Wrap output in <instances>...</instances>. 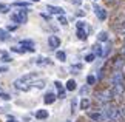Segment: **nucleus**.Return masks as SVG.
Returning a JSON list of instances; mask_svg holds the SVG:
<instances>
[{
  "label": "nucleus",
  "mask_w": 125,
  "mask_h": 122,
  "mask_svg": "<svg viewBox=\"0 0 125 122\" xmlns=\"http://www.w3.org/2000/svg\"><path fill=\"white\" fill-rule=\"evenodd\" d=\"M88 93H90V85H83L82 88L79 90V94L82 96V97H85L86 94H88Z\"/></svg>",
  "instance_id": "23"
},
{
  "label": "nucleus",
  "mask_w": 125,
  "mask_h": 122,
  "mask_svg": "<svg viewBox=\"0 0 125 122\" xmlns=\"http://www.w3.org/2000/svg\"><path fill=\"white\" fill-rule=\"evenodd\" d=\"M97 40L99 42H108V33L107 31H100L97 34Z\"/></svg>",
  "instance_id": "20"
},
{
  "label": "nucleus",
  "mask_w": 125,
  "mask_h": 122,
  "mask_svg": "<svg viewBox=\"0 0 125 122\" xmlns=\"http://www.w3.org/2000/svg\"><path fill=\"white\" fill-rule=\"evenodd\" d=\"M36 118L37 119H48L50 118V113L46 110H37L36 111Z\"/></svg>",
  "instance_id": "19"
},
{
  "label": "nucleus",
  "mask_w": 125,
  "mask_h": 122,
  "mask_svg": "<svg viewBox=\"0 0 125 122\" xmlns=\"http://www.w3.org/2000/svg\"><path fill=\"white\" fill-rule=\"evenodd\" d=\"M76 14H77V17H85V14H86V12H85V11H82V9H79V11L76 12Z\"/></svg>",
  "instance_id": "39"
},
{
  "label": "nucleus",
  "mask_w": 125,
  "mask_h": 122,
  "mask_svg": "<svg viewBox=\"0 0 125 122\" xmlns=\"http://www.w3.org/2000/svg\"><path fill=\"white\" fill-rule=\"evenodd\" d=\"M76 110H77V99L73 97L71 99V113H76Z\"/></svg>",
  "instance_id": "28"
},
{
  "label": "nucleus",
  "mask_w": 125,
  "mask_h": 122,
  "mask_svg": "<svg viewBox=\"0 0 125 122\" xmlns=\"http://www.w3.org/2000/svg\"><path fill=\"white\" fill-rule=\"evenodd\" d=\"M28 2H34V3H37V2H39V0H28Z\"/></svg>",
  "instance_id": "44"
},
{
  "label": "nucleus",
  "mask_w": 125,
  "mask_h": 122,
  "mask_svg": "<svg viewBox=\"0 0 125 122\" xmlns=\"http://www.w3.org/2000/svg\"><path fill=\"white\" fill-rule=\"evenodd\" d=\"M93 54L96 57H102V59H104V48L100 46L99 43H96V45L93 46Z\"/></svg>",
  "instance_id": "16"
},
{
  "label": "nucleus",
  "mask_w": 125,
  "mask_h": 122,
  "mask_svg": "<svg viewBox=\"0 0 125 122\" xmlns=\"http://www.w3.org/2000/svg\"><path fill=\"white\" fill-rule=\"evenodd\" d=\"M11 51H12V53H19V54H23V53H25L20 46H19V48H17V46H12V48H11Z\"/></svg>",
  "instance_id": "36"
},
{
  "label": "nucleus",
  "mask_w": 125,
  "mask_h": 122,
  "mask_svg": "<svg viewBox=\"0 0 125 122\" xmlns=\"http://www.w3.org/2000/svg\"><path fill=\"white\" fill-rule=\"evenodd\" d=\"M110 82H111V85H116V84H124L125 82V74L122 71H113L111 74V79H110Z\"/></svg>",
  "instance_id": "8"
},
{
  "label": "nucleus",
  "mask_w": 125,
  "mask_h": 122,
  "mask_svg": "<svg viewBox=\"0 0 125 122\" xmlns=\"http://www.w3.org/2000/svg\"><path fill=\"white\" fill-rule=\"evenodd\" d=\"M32 87H36V88H45V80H36V82H32L31 84Z\"/></svg>",
  "instance_id": "25"
},
{
  "label": "nucleus",
  "mask_w": 125,
  "mask_h": 122,
  "mask_svg": "<svg viewBox=\"0 0 125 122\" xmlns=\"http://www.w3.org/2000/svg\"><path fill=\"white\" fill-rule=\"evenodd\" d=\"M90 31H91V26L90 25H86L83 28H76V36H77L79 40H86V39H88Z\"/></svg>",
  "instance_id": "7"
},
{
  "label": "nucleus",
  "mask_w": 125,
  "mask_h": 122,
  "mask_svg": "<svg viewBox=\"0 0 125 122\" xmlns=\"http://www.w3.org/2000/svg\"><path fill=\"white\" fill-rule=\"evenodd\" d=\"M12 6H19V8H26L30 6V2H14L12 3Z\"/></svg>",
  "instance_id": "24"
},
{
  "label": "nucleus",
  "mask_w": 125,
  "mask_h": 122,
  "mask_svg": "<svg viewBox=\"0 0 125 122\" xmlns=\"http://www.w3.org/2000/svg\"><path fill=\"white\" fill-rule=\"evenodd\" d=\"M94 2H97V0H94Z\"/></svg>",
  "instance_id": "49"
},
{
  "label": "nucleus",
  "mask_w": 125,
  "mask_h": 122,
  "mask_svg": "<svg viewBox=\"0 0 125 122\" xmlns=\"http://www.w3.org/2000/svg\"><path fill=\"white\" fill-rule=\"evenodd\" d=\"M66 122H71V121H66Z\"/></svg>",
  "instance_id": "47"
},
{
  "label": "nucleus",
  "mask_w": 125,
  "mask_h": 122,
  "mask_svg": "<svg viewBox=\"0 0 125 122\" xmlns=\"http://www.w3.org/2000/svg\"><path fill=\"white\" fill-rule=\"evenodd\" d=\"M57 20H59L60 25H68V20H66L65 16H59V17H57Z\"/></svg>",
  "instance_id": "32"
},
{
  "label": "nucleus",
  "mask_w": 125,
  "mask_h": 122,
  "mask_svg": "<svg viewBox=\"0 0 125 122\" xmlns=\"http://www.w3.org/2000/svg\"><path fill=\"white\" fill-rule=\"evenodd\" d=\"M104 105V111H105V114H107V118L110 122H119L122 119V114H121V110L117 108L116 105H113V104H102Z\"/></svg>",
  "instance_id": "1"
},
{
  "label": "nucleus",
  "mask_w": 125,
  "mask_h": 122,
  "mask_svg": "<svg viewBox=\"0 0 125 122\" xmlns=\"http://www.w3.org/2000/svg\"><path fill=\"white\" fill-rule=\"evenodd\" d=\"M79 108L80 110H90L91 108V99H88V97H82L79 102Z\"/></svg>",
  "instance_id": "14"
},
{
  "label": "nucleus",
  "mask_w": 125,
  "mask_h": 122,
  "mask_svg": "<svg viewBox=\"0 0 125 122\" xmlns=\"http://www.w3.org/2000/svg\"><path fill=\"white\" fill-rule=\"evenodd\" d=\"M48 45H50L51 50L59 48V46H60V39L57 37V36H50V37H48Z\"/></svg>",
  "instance_id": "11"
},
{
  "label": "nucleus",
  "mask_w": 125,
  "mask_h": 122,
  "mask_svg": "<svg viewBox=\"0 0 125 122\" xmlns=\"http://www.w3.org/2000/svg\"><path fill=\"white\" fill-rule=\"evenodd\" d=\"M6 71H8L6 67H0V73H6Z\"/></svg>",
  "instance_id": "40"
},
{
  "label": "nucleus",
  "mask_w": 125,
  "mask_h": 122,
  "mask_svg": "<svg viewBox=\"0 0 125 122\" xmlns=\"http://www.w3.org/2000/svg\"><path fill=\"white\" fill-rule=\"evenodd\" d=\"M124 20H125V14H124Z\"/></svg>",
  "instance_id": "46"
},
{
  "label": "nucleus",
  "mask_w": 125,
  "mask_h": 122,
  "mask_svg": "<svg viewBox=\"0 0 125 122\" xmlns=\"http://www.w3.org/2000/svg\"><path fill=\"white\" fill-rule=\"evenodd\" d=\"M96 84V77L93 76V74H90V76H86V85H94Z\"/></svg>",
  "instance_id": "26"
},
{
  "label": "nucleus",
  "mask_w": 125,
  "mask_h": 122,
  "mask_svg": "<svg viewBox=\"0 0 125 122\" xmlns=\"http://www.w3.org/2000/svg\"><path fill=\"white\" fill-rule=\"evenodd\" d=\"M79 2H80V0H79Z\"/></svg>",
  "instance_id": "50"
},
{
  "label": "nucleus",
  "mask_w": 125,
  "mask_h": 122,
  "mask_svg": "<svg viewBox=\"0 0 125 122\" xmlns=\"http://www.w3.org/2000/svg\"><path fill=\"white\" fill-rule=\"evenodd\" d=\"M57 97H59V99H63V97L66 96V90L63 88V90H59V94H56Z\"/></svg>",
  "instance_id": "34"
},
{
  "label": "nucleus",
  "mask_w": 125,
  "mask_h": 122,
  "mask_svg": "<svg viewBox=\"0 0 125 122\" xmlns=\"http://www.w3.org/2000/svg\"><path fill=\"white\" fill-rule=\"evenodd\" d=\"M0 62H3V63H9V62H12V59L9 57L8 54H3L2 56V59H0Z\"/></svg>",
  "instance_id": "31"
},
{
  "label": "nucleus",
  "mask_w": 125,
  "mask_h": 122,
  "mask_svg": "<svg viewBox=\"0 0 125 122\" xmlns=\"http://www.w3.org/2000/svg\"><path fill=\"white\" fill-rule=\"evenodd\" d=\"M0 113H6V110H5L3 107H0Z\"/></svg>",
  "instance_id": "42"
},
{
  "label": "nucleus",
  "mask_w": 125,
  "mask_h": 122,
  "mask_svg": "<svg viewBox=\"0 0 125 122\" xmlns=\"http://www.w3.org/2000/svg\"><path fill=\"white\" fill-rule=\"evenodd\" d=\"M9 8H11L9 5H3V3H0V12H2V14H8V12H9Z\"/></svg>",
  "instance_id": "27"
},
{
  "label": "nucleus",
  "mask_w": 125,
  "mask_h": 122,
  "mask_svg": "<svg viewBox=\"0 0 125 122\" xmlns=\"http://www.w3.org/2000/svg\"><path fill=\"white\" fill-rule=\"evenodd\" d=\"M56 59L59 60V62H65V60H66V53H65V51H60V50H59V51L56 53Z\"/></svg>",
  "instance_id": "21"
},
{
  "label": "nucleus",
  "mask_w": 125,
  "mask_h": 122,
  "mask_svg": "<svg viewBox=\"0 0 125 122\" xmlns=\"http://www.w3.org/2000/svg\"><path fill=\"white\" fill-rule=\"evenodd\" d=\"M36 63L37 65H51L50 59H46V57H39V59L36 60Z\"/></svg>",
  "instance_id": "22"
},
{
  "label": "nucleus",
  "mask_w": 125,
  "mask_h": 122,
  "mask_svg": "<svg viewBox=\"0 0 125 122\" xmlns=\"http://www.w3.org/2000/svg\"><path fill=\"white\" fill-rule=\"evenodd\" d=\"M83 26H86V22H83V20H79L76 23V28H83Z\"/></svg>",
  "instance_id": "37"
},
{
  "label": "nucleus",
  "mask_w": 125,
  "mask_h": 122,
  "mask_svg": "<svg viewBox=\"0 0 125 122\" xmlns=\"http://www.w3.org/2000/svg\"><path fill=\"white\" fill-rule=\"evenodd\" d=\"M6 122H19V121H17V119H14V118H9Z\"/></svg>",
  "instance_id": "41"
},
{
  "label": "nucleus",
  "mask_w": 125,
  "mask_h": 122,
  "mask_svg": "<svg viewBox=\"0 0 125 122\" xmlns=\"http://www.w3.org/2000/svg\"><path fill=\"white\" fill-rule=\"evenodd\" d=\"M110 93H111V97H113V99H116V97H121V96H124V93H125V85H124V84L111 85Z\"/></svg>",
  "instance_id": "6"
},
{
  "label": "nucleus",
  "mask_w": 125,
  "mask_h": 122,
  "mask_svg": "<svg viewBox=\"0 0 125 122\" xmlns=\"http://www.w3.org/2000/svg\"><path fill=\"white\" fill-rule=\"evenodd\" d=\"M0 99H3V100H11V96H9L8 93H0Z\"/></svg>",
  "instance_id": "33"
},
{
  "label": "nucleus",
  "mask_w": 125,
  "mask_h": 122,
  "mask_svg": "<svg viewBox=\"0 0 125 122\" xmlns=\"http://www.w3.org/2000/svg\"><path fill=\"white\" fill-rule=\"evenodd\" d=\"M121 114H122L124 118H125V108H122V110H121Z\"/></svg>",
  "instance_id": "43"
},
{
  "label": "nucleus",
  "mask_w": 125,
  "mask_h": 122,
  "mask_svg": "<svg viewBox=\"0 0 125 122\" xmlns=\"http://www.w3.org/2000/svg\"><path fill=\"white\" fill-rule=\"evenodd\" d=\"M122 53H124V54H125V46H124V48H122Z\"/></svg>",
  "instance_id": "45"
},
{
  "label": "nucleus",
  "mask_w": 125,
  "mask_h": 122,
  "mask_svg": "<svg viewBox=\"0 0 125 122\" xmlns=\"http://www.w3.org/2000/svg\"><path fill=\"white\" fill-rule=\"evenodd\" d=\"M94 99L99 102V104H108V102L113 100L111 97V93H110V90H99L94 93Z\"/></svg>",
  "instance_id": "2"
},
{
  "label": "nucleus",
  "mask_w": 125,
  "mask_h": 122,
  "mask_svg": "<svg viewBox=\"0 0 125 122\" xmlns=\"http://www.w3.org/2000/svg\"><path fill=\"white\" fill-rule=\"evenodd\" d=\"M5 30H6L8 33H9V31H16V30H17V23H14V25H8Z\"/></svg>",
  "instance_id": "35"
},
{
  "label": "nucleus",
  "mask_w": 125,
  "mask_h": 122,
  "mask_svg": "<svg viewBox=\"0 0 125 122\" xmlns=\"http://www.w3.org/2000/svg\"><path fill=\"white\" fill-rule=\"evenodd\" d=\"M46 9H48L51 14H57V16H63V14H65L63 8H60V6H52V5H48Z\"/></svg>",
  "instance_id": "13"
},
{
  "label": "nucleus",
  "mask_w": 125,
  "mask_h": 122,
  "mask_svg": "<svg viewBox=\"0 0 125 122\" xmlns=\"http://www.w3.org/2000/svg\"><path fill=\"white\" fill-rule=\"evenodd\" d=\"M28 12H30V9L22 8L20 11H17L16 14H12L11 19L17 23V25H23V23H26V22H28Z\"/></svg>",
  "instance_id": "3"
},
{
  "label": "nucleus",
  "mask_w": 125,
  "mask_h": 122,
  "mask_svg": "<svg viewBox=\"0 0 125 122\" xmlns=\"http://www.w3.org/2000/svg\"><path fill=\"white\" fill-rule=\"evenodd\" d=\"M124 67H125V59H124L122 56H116V57H113V59H111V70L113 71H122Z\"/></svg>",
  "instance_id": "5"
},
{
  "label": "nucleus",
  "mask_w": 125,
  "mask_h": 122,
  "mask_svg": "<svg viewBox=\"0 0 125 122\" xmlns=\"http://www.w3.org/2000/svg\"><path fill=\"white\" fill-rule=\"evenodd\" d=\"M56 99H57V96L54 94V93H46L45 97H43V102H45L46 105H51V104H54Z\"/></svg>",
  "instance_id": "15"
},
{
  "label": "nucleus",
  "mask_w": 125,
  "mask_h": 122,
  "mask_svg": "<svg viewBox=\"0 0 125 122\" xmlns=\"http://www.w3.org/2000/svg\"><path fill=\"white\" fill-rule=\"evenodd\" d=\"M20 79L25 80L26 84H32V82H36L39 79V74H37V73H30V74H25L23 77H20Z\"/></svg>",
  "instance_id": "12"
},
{
  "label": "nucleus",
  "mask_w": 125,
  "mask_h": 122,
  "mask_svg": "<svg viewBox=\"0 0 125 122\" xmlns=\"http://www.w3.org/2000/svg\"><path fill=\"white\" fill-rule=\"evenodd\" d=\"M82 70V65H73L70 68V71H71V74H77V71Z\"/></svg>",
  "instance_id": "29"
},
{
  "label": "nucleus",
  "mask_w": 125,
  "mask_h": 122,
  "mask_svg": "<svg viewBox=\"0 0 125 122\" xmlns=\"http://www.w3.org/2000/svg\"><path fill=\"white\" fill-rule=\"evenodd\" d=\"M88 116H90V119L93 122H110L104 110H100V111H90Z\"/></svg>",
  "instance_id": "4"
},
{
  "label": "nucleus",
  "mask_w": 125,
  "mask_h": 122,
  "mask_svg": "<svg viewBox=\"0 0 125 122\" xmlns=\"http://www.w3.org/2000/svg\"><path fill=\"white\" fill-rule=\"evenodd\" d=\"M11 39V34H9L5 28H0V42H6Z\"/></svg>",
  "instance_id": "18"
},
{
  "label": "nucleus",
  "mask_w": 125,
  "mask_h": 122,
  "mask_svg": "<svg viewBox=\"0 0 125 122\" xmlns=\"http://www.w3.org/2000/svg\"><path fill=\"white\" fill-rule=\"evenodd\" d=\"M124 40H125V36H124Z\"/></svg>",
  "instance_id": "48"
},
{
  "label": "nucleus",
  "mask_w": 125,
  "mask_h": 122,
  "mask_svg": "<svg viewBox=\"0 0 125 122\" xmlns=\"http://www.w3.org/2000/svg\"><path fill=\"white\" fill-rule=\"evenodd\" d=\"M94 59H96V56L93 54V53H90V54H86V56H85V62H88V63L94 62Z\"/></svg>",
  "instance_id": "30"
},
{
  "label": "nucleus",
  "mask_w": 125,
  "mask_h": 122,
  "mask_svg": "<svg viewBox=\"0 0 125 122\" xmlns=\"http://www.w3.org/2000/svg\"><path fill=\"white\" fill-rule=\"evenodd\" d=\"M76 88H77V84H76L74 79L66 80V84H65V90H66V91H74Z\"/></svg>",
  "instance_id": "17"
},
{
  "label": "nucleus",
  "mask_w": 125,
  "mask_h": 122,
  "mask_svg": "<svg viewBox=\"0 0 125 122\" xmlns=\"http://www.w3.org/2000/svg\"><path fill=\"white\" fill-rule=\"evenodd\" d=\"M14 87H16V90H20V91H30L31 90V84H26L22 79L14 80Z\"/></svg>",
  "instance_id": "9"
},
{
  "label": "nucleus",
  "mask_w": 125,
  "mask_h": 122,
  "mask_svg": "<svg viewBox=\"0 0 125 122\" xmlns=\"http://www.w3.org/2000/svg\"><path fill=\"white\" fill-rule=\"evenodd\" d=\"M54 85H56V88H57V90H63V85H62V82L56 80V82H54Z\"/></svg>",
  "instance_id": "38"
},
{
  "label": "nucleus",
  "mask_w": 125,
  "mask_h": 122,
  "mask_svg": "<svg viewBox=\"0 0 125 122\" xmlns=\"http://www.w3.org/2000/svg\"><path fill=\"white\" fill-rule=\"evenodd\" d=\"M94 14L97 16L99 20H107V17H108V12H107V9H104V8H100L99 5H94Z\"/></svg>",
  "instance_id": "10"
}]
</instances>
